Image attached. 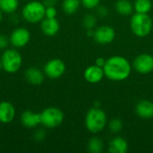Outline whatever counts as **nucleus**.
Segmentation results:
<instances>
[{
	"label": "nucleus",
	"instance_id": "nucleus-25",
	"mask_svg": "<svg viewBox=\"0 0 153 153\" xmlns=\"http://www.w3.org/2000/svg\"><path fill=\"white\" fill-rule=\"evenodd\" d=\"M81 3L87 9H95L100 5V0H81Z\"/></svg>",
	"mask_w": 153,
	"mask_h": 153
},
{
	"label": "nucleus",
	"instance_id": "nucleus-8",
	"mask_svg": "<svg viewBox=\"0 0 153 153\" xmlns=\"http://www.w3.org/2000/svg\"><path fill=\"white\" fill-rule=\"evenodd\" d=\"M134 69L140 74H149L153 72V56L151 54H140L133 62Z\"/></svg>",
	"mask_w": 153,
	"mask_h": 153
},
{
	"label": "nucleus",
	"instance_id": "nucleus-29",
	"mask_svg": "<svg viewBox=\"0 0 153 153\" xmlns=\"http://www.w3.org/2000/svg\"><path fill=\"white\" fill-rule=\"evenodd\" d=\"M46 138V131L39 129L34 134V139L38 142H41Z\"/></svg>",
	"mask_w": 153,
	"mask_h": 153
},
{
	"label": "nucleus",
	"instance_id": "nucleus-28",
	"mask_svg": "<svg viewBox=\"0 0 153 153\" xmlns=\"http://www.w3.org/2000/svg\"><path fill=\"white\" fill-rule=\"evenodd\" d=\"M9 44V37L4 34H0V49H6Z\"/></svg>",
	"mask_w": 153,
	"mask_h": 153
},
{
	"label": "nucleus",
	"instance_id": "nucleus-2",
	"mask_svg": "<svg viewBox=\"0 0 153 153\" xmlns=\"http://www.w3.org/2000/svg\"><path fill=\"white\" fill-rule=\"evenodd\" d=\"M107 125V115L100 107H93L87 112L85 117V127L90 133L97 134L103 131Z\"/></svg>",
	"mask_w": 153,
	"mask_h": 153
},
{
	"label": "nucleus",
	"instance_id": "nucleus-17",
	"mask_svg": "<svg viewBox=\"0 0 153 153\" xmlns=\"http://www.w3.org/2000/svg\"><path fill=\"white\" fill-rule=\"evenodd\" d=\"M128 151V143L121 136L114 137L108 143V152L110 153H126Z\"/></svg>",
	"mask_w": 153,
	"mask_h": 153
},
{
	"label": "nucleus",
	"instance_id": "nucleus-27",
	"mask_svg": "<svg viewBox=\"0 0 153 153\" xmlns=\"http://www.w3.org/2000/svg\"><path fill=\"white\" fill-rule=\"evenodd\" d=\"M57 14V11L55 6H48L46 7L45 11V17L46 18H56Z\"/></svg>",
	"mask_w": 153,
	"mask_h": 153
},
{
	"label": "nucleus",
	"instance_id": "nucleus-10",
	"mask_svg": "<svg viewBox=\"0 0 153 153\" xmlns=\"http://www.w3.org/2000/svg\"><path fill=\"white\" fill-rule=\"evenodd\" d=\"M116 38V30L109 25H102L94 30L93 39L100 45H108L113 42Z\"/></svg>",
	"mask_w": 153,
	"mask_h": 153
},
{
	"label": "nucleus",
	"instance_id": "nucleus-4",
	"mask_svg": "<svg viewBox=\"0 0 153 153\" xmlns=\"http://www.w3.org/2000/svg\"><path fill=\"white\" fill-rule=\"evenodd\" d=\"M2 69L8 74H14L22 65V56L15 48H6L1 56Z\"/></svg>",
	"mask_w": 153,
	"mask_h": 153
},
{
	"label": "nucleus",
	"instance_id": "nucleus-14",
	"mask_svg": "<svg viewBox=\"0 0 153 153\" xmlns=\"http://www.w3.org/2000/svg\"><path fill=\"white\" fill-rule=\"evenodd\" d=\"M135 113L142 119L153 118V102L148 100H140L135 106Z\"/></svg>",
	"mask_w": 153,
	"mask_h": 153
},
{
	"label": "nucleus",
	"instance_id": "nucleus-16",
	"mask_svg": "<svg viewBox=\"0 0 153 153\" xmlns=\"http://www.w3.org/2000/svg\"><path fill=\"white\" fill-rule=\"evenodd\" d=\"M24 78L25 80L32 85H39L43 82L45 78L44 72L40 71L36 67H29L24 72Z\"/></svg>",
	"mask_w": 153,
	"mask_h": 153
},
{
	"label": "nucleus",
	"instance_id": "nucleus-30",
	"mask_svg": "<svg viewBox=\"0 0 153 153\" xmlns=\"http://www.w3.org/2000/svg\"><path fill=\"white\" fill-rule=\"evenodd\" d=\"M106 60L107 59H105L104 57H101V56L97 57L96 60H95V65H98V66H100V67H102L103 68L104 65H105V64H106Z\"/></svg>",
	"mask_w": 153,
	"mask_h": 153
},
{
	"label": "nucleus",
	"instance_id": "nucleus-11",
	"mask_svg": "<svg viewBox=\"0 0 153 153\" xmlns=\"http://www.w3.org/2000/svg\"><path fill=\"white\" fill-rule=\"evenodd\" d=\"M83 77H84L85 81L88 82L89 83H92V84L99 83L105 77L104 70L102 67H100L94 64L92 65L88 66L84 70Z\"/></svg>",
	"mask_w": 153,
	"mask_h": 153
},
{
	"label": "nucleus",
	"instance_id": "nucleus-26",
	"mask_svg": "<svg viewBox=\"0 0 153 153\" xmlns=\"http://www.w3.org/2000/svg\"><path fill=\"white\" fill-rule=\"evenodd\" d=\"M96 15L100 18H105L108 14V9L105 5H98L96 8Z\"/></svg>",
	"mask_w": 153,
	"mask_h": 153
},
{
	"label": "nucleus",
	"instance_id": "nucleus-20",
	"mask_svg": "<svg viewBox=\"0 0 153 153\" xmlns=\"http://www.w3.org/2000/svg\"><path fill=\"white\" fill-rule=\"evenodd\" d=\"M81 4V0H63L62 8L65 13L74 14L79 10Z\"/></svg>",
	"mask_w": 153,
	"mask_h": 153
},
{
	"label": "nucleus",
	"instance_id": "nucleus-21",
	"mask_svg": "<svg viewBox=\"0 0 153 153\" xmlns=\"http://www.w3.org/2000/svg\"><path fill=\"white\" fill-rule=\"evenodd\" d=\"M19 7V0H0V10L4 13H13Z\"/></svg>",
	"mask_w": 153,
	"mask_h": 153
},
{
	"label": "nucleus",
	"instance_id": "nucleus-7",
	"mask_svg": "<svg viewBox=\"0 0 153 153\" xmlns=\"http://www.w3.org/2000/svg\"><path fill=\"white\" fill-rule=\"evenodd\" d=\"M65 64L59 58H52L48 60L43 68L45 75L50 79H58L62 77L65 72Z\"/></svg>",
	"mask_w": 153,
	"mask_h": 153
},
{
	"label": "nucleus",
	"instance_id": "nucleus-13",
	"mask_svg": "<svg viewBox=\"0 0 153 153\" xmlns=\"http://www.w3.org/2000/svg\"><path fill=\"white\" fill-rule=\"evenodd\" d=\"M21 122L26 128H35L39 125H41L40 113H35L31 110H25L22 114Z\"/></svg>",
	"mask_w": 153,
	"mask_h": 153
},
{
	"label": "nucleus",
	"instance_id": "nucleus-19",
	"mask_svg": "<svg viewBox=\"0 0 153 153\" xmlns=\"http://www.w3.org/2000/svg\"><path fill=\"white\" fill-rule=\"evenodd\" d=\"M104 143L103 141L97 136L91 137L87 143V150L91 153H100L103 151Z\"/></svg>",
	"mask_w": 153,
	"mask_h": 153
},
{
	"label": "nucleus",
	"instance_id": "nucleus-22",
	"mask_svg": "<svg viewBox=\"0 0 153 153\" xmlns=\"http://www.w3.org/2000/svg\"><path fill=\"white\" fill-rule=\"evenodd\" d=\"M152 8V0H135L134 3V9L135 13H149Z\"/></svg>",
	"mask_w": 153,
	"mask_h": 153
},
{
	"label": "nucleus",
	"instance_id": "nucleus-9",
	"mask_svg": "<svg viewBox=\"0 0 153 153\" xmlns=\"http://www.w3.org/2000/svg\"><path fill=\"white\" fill-rule=\"evenodd\" d=\"M30 32L24 27H18L14 29L9 36L10 44L14 48H21L25 47L30 42Z\"/></svg>",
	"mask_w": 153,
	"mask_h": 153
},
{
	"label": "nucleus",
	"instance_id": "nucleus-23",
	"mask_svg": "<svg viewBox=\"0 0 153 153\" xmlns=\"http://www.w3.org/2000/svg\"><path fill=\"white\" fill-rule=\"evenodd\" d=\"M98 22V17L96 14L93 13H88L84 16L82 23L86 30H94L96 27V24Z\"/></svg>",
	"mask_w": 153,
	"mask_h": 153
},
{
	"label": "nucleus",
	"instance_id": "nucleus-32",
	"mask_svg": "<svg viewBox=\"0 0 153 153\" xmlns=\"http://www.w3.org/2000/svg\"><path fill=\"white\" fill-rule=\"evenodd\" d=\"M2 18H3V16H2V11L0 10V22H1V21H2Z\"/></svg>",
	"mask_w": 153,
	"mask_h": 153
},
{
	"label": "nucleus",
	"instance_id": "nucleus-12",
	"mask_svg": "<svg viewBox=\"0 0 153 153\" xmlns=\"http://www.w3.org/2000/svg\"><path fill=\"white\" fill-rule=\"evenodd\" d=\"M16 110L13 105L6 100L0 102V123L9 124L15 117Z\"/></svg>",
	"mask_w": 153,
	"mask_h": 153
},
{
	"label": "nucleus",
	"instance_id": "nucleus-33",
	"mask_svg": "<svg viewBox=\"0 0 153 153\" xmlns=\"http://www.w3.org/2000/svg\"><path fill=\"white\" fill-rule=\"evenodd\" d=\"M2 69V64H1V58H0V71Z\"/></svg>",
	"mask_w": 153,
	"mask_h": 153
},
{
	"label": "nucleus",
	"instance_id": "nucleus-18",
	"mask_svg": "<svg viewBox=\"0 0 153 153\" xmlns=\"http://www.w3.org/2000/svg\"><path fill=\"white\" fill-rule=\"evenodd\" d=\"M116 11L124 16H128L133 13L134 11V4L130 0H117L115 4Z\"/></svg>",
	"mask_w": 153,
	"mask_h": 153
},
{
	"label": "nucleus",
	"instance_id": "nucleus-24",
	"mask_svg": "<svg viewBox=\"0 0 153 153\" xmlns=\"http://www.w3.org/2000/svg\"><path fill=\"white\" fill-rule=\"evenodd\" d=\"M107 126H108V129L110 130V132L113 133V134H118L123 129V122L119 118H113V119H111L108 123Z\"/></svg>",
	"mask_w": 153,
	"mask_h": 153
},
{
	"label": "nucleus",
	"instance_id": "nucleus-3",
	"mask_svg": "<svg viewBox=\"0 0 153 153\" xmlns=\"http://www.w3.org/2000/svg\"><path fill=\"white\" fill-rule=\"evenodd\" d=\"M130 27L135 36L139 38H144L152 31V19L149 13H135L131 17Z\"/></svg>",
	"mask_w": 153,
	"mask_h": 153
},
{
	"label": "nucleus",
	"instance_id": "nucleus-1",
	"mask_svg": "<svg viewBox=\"0 0 153 153\" xmlns=\"http://www.w3.org/2000/svg\"><path fill=\"white\" fill-rule=\"evenodd\" d=\"M105 77L113 82L126 80L132 72V65L127 58L122 56H112L106 60L103 67Z\"/></svg>",
	"mask_w": 153,
	"mask_h": 153
},
{
	"label": "nucleus",
	"instance_id": "nucleus-6",
	"mask_svg": "<svg viewBox=\"0 0 153 153\" xmlns=\"http://www.w3.org/2000/svg\"><path fill=\"white\" fill-rule=\"evenodd\" d=\"M41 125L47 128H56L59 126L65 118L63 111L56 107H48L40 112Z\"/></svg>",
	"mask_w": 153,
	"mask_h": 153
},
{
	"label": "nucleus",
	"instance_id": "nucleus-5",
	"mask_svg": "<svg viewBox=\"0 0 153 153\" xmlns=\"http://www.w3.org/2000/svg\"><path fill=\"white\" fill-rule=\"evenodd\" d=\"M46 6L42 2L30 1L28 2L22 10V15L23 19L30 23L41 22L45 18Z\"/></svg>",
	"mask_w": 153,
	"mask_h": 153
},
{
	"label": "nucleus",
	"instance_id": "nucleus-15",
	"mask_svg": "<svg viewBox=\"0 0 153 153\" xmlns=\"http://www.w3.org/2000/svg\"><path fill=\"white\" fill-rule=\"evenodd\" d=\"M40 28L42 32L49 37L55 36L58 33L60 30V24L59 22L56 20V18H44L41 21Z\"/></svg>",
	"mask_w": 153,
	"mask_h": 153
},
{
	"label": "nucleus",
	"instance_id": "nucleus-31",
	"mask_svg": "<svg viewBox=\"0 0 153 153\" xmlns=\"http://www.w3.org/2000/svg\"><path fill=\"white\" fill-rule=\"evenodd\" d=\"M56 2H57V0H43L42 1L43 4L46 7H48V6H55L56 4Z\"/></svg>",
	"mask_w": 153,
	"mask_h": 153
}]
</instances>
